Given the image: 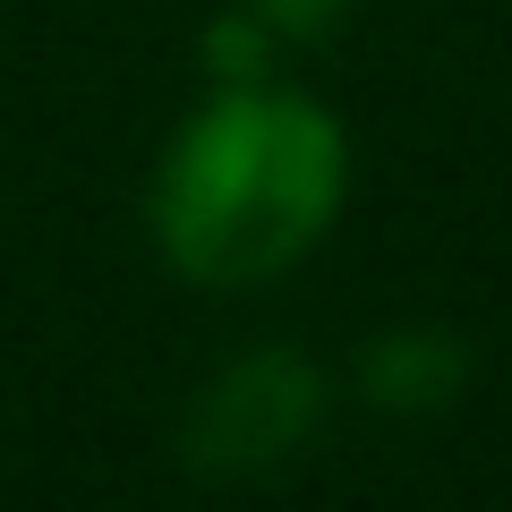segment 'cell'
<instances>
[{"instance_id": "1", "label": "cell", "mask_w": 512, "mask_h": 512, "mask_svg": "<svg viewBox=\"0 0 512 512\" xmlns=\"http://www.w3.org/2000/svg\"><path fill=\"white\" fill-rule=\"evenodd\" d=\"M342 197V120L282 77H248V86H205L197 111L171 128L146 188V222L180 282L256 291V282L291 274L299 256H316Z\"/></svg>"}, {"instance_id": "2", "label": "cell", "mask_w": 512, "mask_h": 512, "mask_svg": "<svg viewBox=\"0 0 512 512\" xmlns=\"http://www.w3.org/2000/svg\"><path fill=\"white\" fill-rule=\"evenodd\" d=\"M325 419V376L299 350H248L214 367L205 402L188 410V461L197 470H265L291 461Z\"/></svg>"}, {"instance_id": "3", "label": "cell", "mask_w": 512, "mask_h": 512, "mask_svg": "<svg viewBox=\"0 0 512 512\" xmlns=\"http://www.w3.org/2000/svg\"><path fill=\"white\" fill-rule=\"evenodd\" d=\"M359 384H367V402H384V410H444L461 384H470V359H461L453 333L410 325V333H384V342H367Z\"/></svg>"}, {"instance_id": "4", "label": "cell", "mask_w": 512, "mask_h": 512, "mask_svg": "<svg viewBox=\"0 0 512 512\" xmlns=\"http://www.w3.org/2000/svg\"><path fill=\"white\" fill-rule=\"evenodd\" d=\"M239 9H248L274 43H325L333 26H342L350 0H239Z\"/></svg>"}]
</instances>
